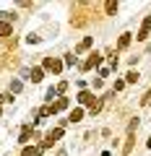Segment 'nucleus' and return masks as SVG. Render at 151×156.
I'll use <instances>...</instances> for the list:
<instances>
[{"mask_svg": "<svg viewBox=\"0 0 151 156\" xmlns=\"http://www.w3.org/2000/svg\"><path fill=\"white\" fill-rule=\"evenodd\" d=\"M130 37H133V34H123V37H120V42H117V47H120V50L130 44Z\"/></svg>", "mask_w": 151, "mask_h": 156, "instance_id": "nucleus-10", "label": "nucleus"}, {"mask_svg": "<svg viewBox=\"0 0 151 156\" xmlns=\"http://www.w3.org/2000/svg\"><path fill=\"white\" fill-rule=\"evenodd\" d=\"M89 47H91V37H86L84 42H81V44L76 47V50H78V52H84V50H89Z\"/></svg>", "mask_w": 151, "mask_h": 156, "instance_id": "nucleus-11", "label": "nucleus"}, {"mask_svg": "<svg viewBox=\"0 0 151 156\" xmlns=\"http://www.w3.org/2000/svg\"><path fill=\"white\" fill-rule=\"evenodd\" d=\"M29 138H31V125H26L23 133H21V140H29Z\"/></svg>", "mask_w": 151, "mask_h": 156, "instance_id": "nucleus-12", "label": "nucleus"}, {"mask_svg": "<svg viewBox=\"0 0 151 156\" xmlns=\"http://www.w3.org/2000/svg\"><path fill=\"white\" fill-rule=\"evenodd\" d=\"M13 34V26L8 21H0V37H11Z\"/></svg>", "mask_w": 151, "mask_h": 156, "instance_id": "nucleus-6", "label": "nucleus"}, {"mask_svg": "<svg viewBox=\"0 0 151 156\" xmlns=\"http://www.w3.org/2000/svg\"><path fill=\"white\" fill-rule=\"evenodd\" d=\"M65 65H76V57H73V55H65Z\"/></svg>", "mask_w": 151, "mask_h": 156, "instance_id": "nucleus-16", "label": "nucleus"}, {"mask_svg": "<svg viewBox=\"0 0 151 156\" xmlns=\"http://www.w3.org/2000/svg\"><path fill=\"white\" fill-rule=\"evenodd\" d=\"M42 76H45V68H31V70H29V78H31L34 83H39Z\"/></svg>", "mask_w": 151, "mask_h": 156, "instance_id": "nucleus-5", "label": "nucleus"}, {"mask_svg": "<svg viewBox=\"0 0 151 156\" xmlns=\"http://www.w3.org/2000/svg\"><path fill=\"white\" fill-rule=\"evenodd\" d=\"M149 31H151V16H146L143 23H141V29H138V42H143L149 37Z\"/></svg>", "mask_w": 151, "mask_h": 156, "instance_id": "nucleus-3", "label": "nucleus"}, {"mask_svg": "<svg viewBox=\"0 0 151 156\" xmlns=\"http://www.w3.org/2000/svg\"><path fill=\"white\" fill-rule=\"evenodd\" d=\"M78 101H81V104H94L96 99L89 94V91H81V94H78Z\"/></svg>", "mask_w": 151, "mask_h": 156, "instance_id": "nucleus-7", "label": "nucleus"}, {"mask_svg": "<svg viewBox=\"0 0 151 156\" xmlns=\"http://www.w3.org/2000/svg\"><path fill=\"white\" fill-rule=\"evenodd\" d=\"M11 91H13V94H18V91H21V81H13V83H11Z\"/></svg>", "mask_w": 151, "mask_h": 156, "instance_id": "nucleus-14", "label": "nucleus"}, {"mask_svg": "<svg viewBox=\"0 0 151 156\" xmlns=\"http://www.w3.org/2000/svg\"><path fill=\"white\" fill-rule=\"evenodd\" d=\"M63 65H65L63 60H55V57H45V68H47V70H52V73H60V70H63Z\"/></svg>", "mask_w": 151, "mask_h": 156, "instance_id": "nucleus-2", "label": "nucleus"}, {"mask_svg": "<svg viewBox=\"0 0 151 156\" xmlns=\"http://www.w3.org/2000/svg\"><path fill=\"white\" fill-rule=\"evenodd\" d=\"M39 154H42V146H39V148H34V146H26V148L21 151V156H39Z\"/></svg>", "mask_w": 151, "mask_h": 156, "instance_id": "nucleus-8", "label": "nucleus"}, {"mask_svg": "<svg viewBox=\"0 0 151 156\" xmlns=\"http://www.w3.org/2000/svg\"><path fill=\"white\" fill-rule=\"evenodd\" d=\"M57 156H65V151H57Z\"/></svg>", "mask_w": 151, "mask_h": 156, "instance_id": "nucleus-17", "label": "nucleus"}, {"mask_svg": "<svg viewBox=\"0 0 151 156\" xmlns=\"http://www.w3.org/2000/svg\"><path fill=\"white\" fill-rule=\"evenodd\" d=\"M149 104H151V96H149Z\"/></svg>", "mask_w": 151, "mask_h": 156, "instance_id": "nucleus-19", "label": "nucleus"}, {"mask_svg": "<svg viewBox=\"0 0 151 156\" xmlns=\"http://www.w3.org/2000/svg\"><path fill=\"white\" fill-rule=\"evenodd\" d=\"M57 138H63V128H55V130H50V133L45 135V140H42V151H45V148H50V146L55 143Z\"/></svg>", "mask_w": 151, "mask_h": 156, "instance_id": "nucleus-1", "label": "nucleus"}, {"mask_svg": "<svg viewBox=\"0 0 151 156\" xmlns=\"http://www.w3.org/2000/svg\"><path fill=\"white\" fill-rule=\"evenodd\" d=\"M99 62H102V55H99V52H94V55H89V60L84 62V70H91V68H96Z\"/></svg>", "mask_w": 151, "mask_h": 156, "instance_id": "nucleus-4", "label": "nucleus"}, {"mask_svg": "<svg viewBox=\"0 0 151 156\" xmlns=\"http://www.w3.org/2000/svg\"><path fill=\"white\" fill-rule=\"evenodd\" d=\"M146 146H149V148H151V138H149V143H146Z\"/></svg>", "mask_w": 151, "mask_h": 156, "instance_id": "nucleus-18", "label": "nucleus"}, {"mask_svg": "<svg viewBox=\"0 0 151 156\" xmlns=\"http://www.w3.org/2000/svg\"><path fill=\"white\" fill-rule=\"evenodd\" d=\"M117 11V3H115V0H110V3H107V13H115Z\"/></svg>", "mask_w": 151, "mask_h": 156, "instance_id": "nucleus-13", "label": "nucleus"}, {"mask_svg": "<svg viewBox=\"0 0 151 156\" xmlns=\"http://www.w3.org/2000/svg\"><path fill=\"white\" fill-rule=\"evenodd\" d=\"M68 120H70V122H78V120H84V109H78V107H76V109L70 112V117H68Z\"/></svg>", "mask_w": 151, "mask_h": 156, "instance_id": "nucleus-9", "label": "nucleus"}, {"mask_svg": "<svg viewBox=\"0 0 151 156\" xmlns=\"http://www.w3.org/2000/svg\"><path fill=\"white\" fill-rule=\"evenodd\" d=\"M135 81H138V73H135V70L128 73V83H135Z\"/></svg>", "mask_w": 151, "mask_h": 156, "instance_id": "nucleus-15", "label": "nucleus"}]
</instances>
